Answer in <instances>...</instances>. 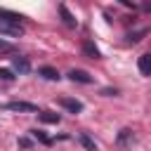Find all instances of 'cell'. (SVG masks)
I'll list each match as a JSON object with an SVG mask.
<instances>
[{
	"label": "cell",
	"instance_id": "cell-7",
	"mask_svg": "<svg viewBox=\"0 0 151 151\" xmlns=\"http://www.w3.org/2000/svg\"><path fill=\"white\" fill-rule=\"evenodd\" d=\"M12 66H14L19 73H28V71H31V64H28V59H26V57H21V54L12 59Z\"/></svg>",
	"mask_w": 151,
	"mask_h": 151
},
{
	"label": "cell",
	"instance_id": "cell-17",
	"mask_svg": "<svg viewBox=\"0 0 151 151\" xmlns=\"http://www.w3.org/2000/svg\"><path fill=\"white\" fill-rule=\"evenodd\" d=\"M19 146L28 149V146H31V139H28V137H21V139H19Z\"/></svg>",
	"mask_w": 151,
	"mask_h": 151
},
{
	"label": "cell",
	"instance_id": "cell-9",
	"mask_svg": "<svg viewBox=\"0 0 151 151\" xmlns=\"http://www.w3.org/2000/svg\"><path fill=\"white\" fill-rule=\"evenodd\" d=\"M83 52H85L90 59H99V57H101V54H99V50L94 47V42H92V40H83Z\"/></svg>",
	"mask_w": 151,
	"mask_h": 151
},
{
	"label": "cell",
	"instance_id": "cell-2",
	"mask_svg": "<svg viewBox=\"0 0 151 151\" xmlns=\"http://www.w3.org/2000/svg\"><path fill=\"white\" fill-rule=\"evenodd\" d=\"M59 106H64L68 113H80L83 111V101H78L73 97H59Z\"/></svg>",
	"mask_w": 151,
	"mask_h": 151
},
{
	"label": "cell",
	"instance_id": "cell-5",
	"mask_svg": "<svg viewBox=\"0 0 151 151\" xmlns=\"http://www.w3.org/2000/svg\"><path fill=\"white\" fill-rule=\"evenodd\" d=\"M59 14H61V19H64V24H66L68 28H76V26H78V19L68 12V7H66V5H59Z\"/></svg>",
	"mask_w": 151,
	"mask_h": 151
},
{
	"label": "cell",
	"instance_id": "cell-8",
	"mask_svg": "<svg viewBox=\"0 0 151 151\" xmlns=\"http://www.w3.org/2000/svg\"><path fill=\"white\" fill-rule=\"evenodd\" d=\"M38 76H42L45 80H59V78H61L59 71L52 68V66H40V68H38Z\"/></svg>",
	"mask_w": 151,
	"mask_h": 151
},
{
	"label": "cell",
	"instance_id": "cell-16",
	"mask_svg": "<svg viewBox=\"0 0 151 151\" xmlns=\"http://www.w3.org/2000/svg\"><path fill=\"white\" fill-rule=\"evenodd\" d=\"M0 78H2V80H12L14 76H12V71H7V68H0Z\"/></svg>",
	"mask_w": 151,
	"mask_h": 151
},
{
	"label": "cell",
	"instance_id": "cell-1",
	"mask_svg": "<svg viewBox=\"0 0 151 151\" xmlns=\"http://www.w3.org/2000/svg\"><path fill=\"white\" fill-rule=\"evenodd\" d=\"M0 33H2V35H12V38H17V35L24 33V24H17V21H2V19H0Z\"/></svg>",
	"mask_w": 151,
	"mask_h": 151
},
{
	"label": "cell",
	"instance_id": "cell-6",
	"mask_svg": "<svg viewBox=\"0 0 151 151\" xmlns=\"http://www.w3.org/2000/svg\"><path fill=\"white\" fill-rule=\"evenodd\" d=\"M137 68L142 76H151V54H142L137 59Z\"/></svg>",
	"mask_w": 151,
	"mask_h": 151
},
{
	"label": "cell",
	"instance_id": "cell-18",
	"mask_svg": "<svg viewBox=\"0 0 151 151\" xmlns=\"http://www.w3.org/2000/svg\"><path fill=\"white\" fill-rule=\"evenodd\" d=\"M142 7H144L146 12H151V5H149V2H146V5H142Z\"/></svg>",
	"mask_w": 151,
	"mask_h": 151
},
{
	"label": "cell",
	"instance_id": "cell-3",
	"mask_svg": "<svg viewBox=\"0 0 151 151\" xmlns=\"http://www.w3.org/2000/svg\"><path fill=\"white\" fill-rule=\"evenodd\" d=\"M68 78L73 80V83H83V85H90L94 78L87 73V71H83V68H73V71H68Z\"/></svg>",
	"mask_w": 151,
	"mask_h": 151
},
{
	"label": "cell",
	"instance_id": "cell-12",
	"mask_svg": "<svg viewBox=\"0 0 151 151\" xmlns=\"http://www.w3.org/2000/svg\"><path fill=\"white\" fill-rule=\"evenodd\" d=\"M116 142H118V146H125L127 142H132V132H130L127 127H125V130H120V132H118V139H116Z\"/></svg>",
	"mask_w": 151,
	"mask_h": 151
},
{
	"label": "cell",
	"instance_id": "cell-14",
	"mask_svg": "<svg viewBox=\"0 0 151 151\" xmlns=\"http://www.w3.org/2000/svg\"><path fill=\"white\" fill-rule=\"evenodd\" d=\"M31 134H33V137H35L40 144H50V137H47L42 130H31Z\"/></svg>",
	"mask_w": 151,
	"mask_h": 151
},
{
	"label": "cell",
	"instance_id": "cell-4",
	"mask_svg": "<svg viewBox=\"0 0 151 151\" xmlns=\"http://www.w3.org/2000/svg\"><path fill=\"white\" fill-rule=\"evenodd\" d=\"M7 109H9V111H26V113L38 111V106H35V104H31V101H9V104H7Z\"/></svg>",
	"mask_w": 151,
	"mask_h": 151
},
{
	"label": "cell",
	"instance_id": "cell-13",
	"mask_svg": "<svg viewBox=\"0 0 151 151\" xmlns=\"http://www.w3.org/2000/svg\"><path fill=\"white\" fill-rule=\"evenodd\" d=\"M80 144H83V146H85L87 151H97V144H94V142H92V139H90V137H87L85 132L80 134Z\"/></svg>",
	"mask_w": 151,
	"mask_h": 151
},
{
	"label": "cell",
	"instance_id": "cell-11",
	"mask_svg": "<svg viewBox=\"0 0 151 151\" xmlns=\"http://www.w3.org/2000/svg\"><path fill=\"white\" fill-rule=\"evenodd\" d=\"M0 19H2V21H17V24H21L24 17L17 14V12H9V9H2V7H0Z\"/></svg>",
	"mask_w": 151,
	"mask_h": 151
},
{
	"label": "cell",
	"instance_id": "cell-10",
	"mask_svg": "<svg viewBox=\"0 0 151 151\" xmlns=\"http://www.w3.org/2000/svg\"><path fill=\"white\" fill-rule=\"evenodd\" d=\"M38 118H40L42 123H59V120H61V116H59V113H54V111H40V113H38Z\"/></svg>",
	"mask_w": 151,
	"mask_h": 151
},
{
	"label": "cell",
	"instance_id": "cell-15",
	"mask_svg": "<svg viewBox=\"0 0 151 151\" xmlns=\"http://www.w3.org/2000/svg\"><path fill=\"white\" fill-rule=\"evenodd\" d=\"M9 52H14V45L7 42L5 38H0V54H9Z\"/></svg>",
	"mask_w": 151,
	"mask_h": 151
}]
</instances>
